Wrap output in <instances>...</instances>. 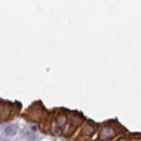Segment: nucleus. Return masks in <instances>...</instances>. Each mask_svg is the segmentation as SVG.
Listing matches in <instances>:
<instances>
[{"label":"nucleus","mask_w":141,"mask_h":141,"mask_svg":"<svg viewBox=\"0 0 141 141\" xmlns=\"http://www.w3.org/2000/svg\"><path fill=\"white\" fill-rule=\"evenodd\" d=\"M102 139H110L115 136V130L112 127H104L102 130Z\"/></svg>","instance_id":"1"},{"label":"nucleus","mask_w":141,"mask_h":141,"mask_svg":"<svg viewBox=\"0 0 141 141\" xmlns=\"http://www.w3.org/2000/svg\"><path fill=\"white\" fill-rule=\"evenodd\" d=\"M95 131V127L92 124H87L86 126H85L84 128H82V135L84 136H87V137H90V136H92Z\"/></svg>","instance_id":"2"},{"label":"nucleus","mask_w":141,"mask_h":141,"mask_svg":"<svg viewBox=\"0 0 141 141\" xmlns=\"http://www.w3.org/2000/svg\"><path fill=\"white\" fill-rule=\"evenodd\" d=\"M16 131H17V128H16V126H14V125L8 126V127L6 128V135L7 136H13L16 133Z\"/></svg>","instance_id":"3"},{"label":"nucleus","mask_w":141,"mask_h":141,"mask_svg":"<svg viewBox=\"0 0 141 141\" xmlns=\"http://www.w3.org/2000/svg\"><path fill=\"white\" fill-rule=\"evenodd\" d=\"M82 120H84V117L82 116H78V117L73 116V118H72V123L74 126H79L82 123Z\"/></svg>","instance_id":"4"},{"label":"nucleus","mask_w":141,"mask_h":141,"mask_svg":"<svg viewBox=\"0 0 141 141\" xmlns=\"http://www.w3.org/2000/svg\"><path fill=\"white\" fill-rule=\"evenodd\" d=\"M57 123L59 126H63L66 124V116L65 115H59L57 117Z\"/></svg>","instance_id":"5"},{"label":"nucleus","mask_w":141,"mask_h":141,"mask_svg":"<svg viewBox=\"0 0 141 141\" xmlns=\"http://www.w3.org/2000/svg\"><path fill=\"white\" fill-rule=\"evenodd\" d=\"M52 132H53L54 135H57V136L62 135V130H61V128H60V127H53V128H52Z\"/></svg>","instance_id":"6"},{"label":"nucleus","mask_w":141,"mask_h":141,"mask_svg":"<svg viewBox=\"0 0 141 141\" xmlns=\"http://www.w3.org/2000/svg\"><path fill=\"white\" fill-rule=\"evenodd\" d=\"M118 141H129L128 139H126V138H122V139H119Z\"/></svg>","instance_id":"7"},{"label":"nucleus","mask_w":141,"mask_h":141,"mask_svg":"<svg viewBox=\"0 0 141 141\" xmlns=\"http://www.w3.org/2000/svg\"><path fill=\"white\" fill-rule=\"evenodd\" d=\"M138 141H141V139H140V140H138Z\"/></svg>","instance_id":"8"}]
</instances>
